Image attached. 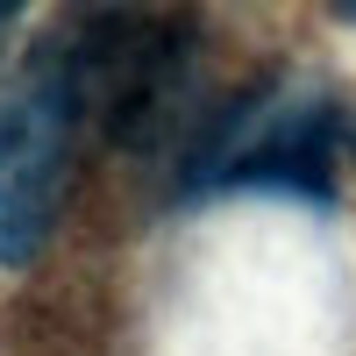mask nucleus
<instances>
[{
  "instance_id": "f257e3e1",
  "label": "nucleus",
  "mask_w": 356,
  "mask_h": 356,
  "mask_svg": "<svg viewBox=\"0 0 356 356\" xmlns=\"http://www.w3.org/2000/svg\"><path fill=\"white\" fill-rule=\"evenodd\" d=\"M356 150V114L328 93H257L228 107L214 136L200 143L186 186H285V193H328L335 171Z\"/></svg>"
},
{
  "instance_id": "f03ea898",
  "label": "nucleus",
  "mask_w": 356,
  "mask_h": 356,
  "mask_svg": "<svg viewBox=\"0 0 356 356\" xmlns=\"http://www.w3.org/2000/svg\"><path fill=\"white\" fill-rule=\"evenodd\" d=\"M79 93L65 57L43 50L8 93H0V264L22 271L50 243L57 200H65V157L79 129Z\"/></svg>"
},
{
  "instance_id": "7ed1b4c3",
  "label": "nucleus",
  "mask_w": 356,
  "mask_h": 356,
  "mask_svg": "<svg viewBox=\"0 0 356 356\" xmlns=\"http://www.w3.org/2000/svg\"><path fill=\"white\" fill-rule=\"evenodd\" d=\"M8 29H15V8H0V36H8Z\"/></svg>"
}]
</instances>
